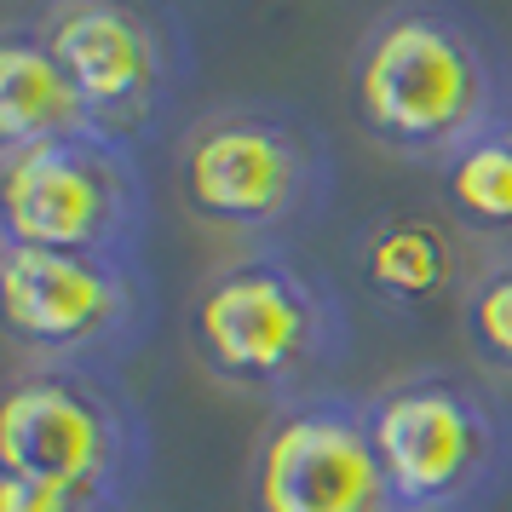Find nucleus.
Returning <instances> with one entry per match:
<instances>
[{"instance_id":"nucleus-1","label":"nucleus","mask_w":512,"mask_h":512,"mask_svg":"<svg viewBox=\"0 0 512 512\" xmlns=\"http://www.w3.org/2000/svg\"><path fill=\"white\" fill-rule=\"evenodd\" d=\"M351 116L386 150L438 167L512 121L507 47L472 6H386L351 47Z\"/></svg>"},{"instance_id":"nucleus-2","label":"nucleus","mask_w":512,"mask_h":512,"mask_svg":"<svg viewBox=\"0 0 512 512\" xmlns=\"http://www.w3.org/2000/svg\"><path fill=\"white\" fill-rule=\"evenodd\" d=\"M185 340L219 386L288 403L328 392V369L351 351V311L311 259L259 242L202 277L185 311Z\"/></svg>"},{"instance_id":"nucleus-3","label":"nucleus","mask_w":512,"mask_h":512,"mask_svg":"<svg viewBox=\"0 0 512 512\" xmlns=\"http://www.w3.org/2000/svg\"><path fill=\"white\" fill-rule=\"evenodd\" d=\"M179 196L202 225L242 231L248 248H294V236L328 213L334 150L294 104H225L185 127Z\"/></svg>"},{"instance_id":"nucleus-4","label":"nucleus","mask_w":512,"mask_h":512,"mask_svg":"<svg viewBox=\"0 0 512 512\" xmlns=\"http://www.w3.org/2000/svg\"><path fill=\"white\" fill-rule=\"evenodd\" d=\"M392 512H484L512 478V415L461 369H415L369 397Z\"/></svg>"},{"instance_id":"nucleus-5","label":"nucleus","mask_w":512,"mask_h":512,"mask_svg":"<svg viewBox=\"0 0 512 512\" xmlns=\"http://www.w3.org/2000/svg\"><path fill=\"white\" fill-rule=\"evenodd\" d=\"M0 472L127 501L150 472V420L116 369L18 363L0 397Z\"/></svg>"},{"instance_id":"nucleus-6","label":"nucleus","mask_w":512,"mask_h":512,"mask_svg":"<svg viewBox=\"0 0 512 512\" xmlns=\"http://www.w3.org/2000/svg\"><path fill=\"white\" fill-rule=\"evenodd\" d=\"M0 311L18 363L116 369L144 346L156 294L144 254H70L0 242Z\"/></svg>"},{"instance_id":"nucleus-7","label":"nucleus","mask_w":512,"mask_h":512,"mask_svg":"<svg viewBox=\"0 0 512 512\" xmlns=\"http://www.w3.org/2000/svg\"><path fill=\"white\" fill-rule=\"evenodd\" d=\"M150 225V185L133 144L98 127L0 150V242L139 254Z\"/></svg>"},{"instance_id":"nucleus-8","label":"nucleus","mask_w":512,"mask_h":512,"mask_svg":"<svg viewBox=\"0 0 512 512\" xmlns=\"http://www.w3.org/2000/svg\"><path fill=\"white\" fill-rule=\"evenodd\" d=\"M24 18L75 81L93 127L133 150L185 93L190 29L156 0H47Z\"/></svg>"},{"instance_id":"nucleus-9","label":"nucleus","mask_w":512,"mask_h":512,"mask_svg":"<svg viewBox=\"0 0 512 512\" xmlns=\"http://www.w3.org/2000/svg\"><path fill=\"white\" fill-rule=\"evenodd\" d=\"M248 512H392L369 397L328 386L271 403L248 455Z\"/></svg>"},{"instance_id":"nucleus-10","label":"nucleus","mask_w":512,"mask_h":512,"mask_svg":"<svg viewBox=\"0 0 512 512\" xmlns=\"http://www.w3.org/2000/svg\"><path fill=\"white\" fill-rule=\"evenodd\" d=\"M351 265L374 300L397 317H426L449 300H466L461 288V242L455 231L420 208H386L357 225Z\"/></svg>"},{"instance_id":"nucleus-11","label":"nucleus","mask_w":512,"mask_h":512,"mask_svg":"<svg viewBox=\"0 0 512 512\" xmlns=\"http://www.w3.org/2000/svg\"><path fill=\"white\" fill-rule=\"evenodd\" d=\"M81 127H93V116L64 64L52 58L29 18H6L0 24V150L64 139Z\"/></svg>"},{"instance_id":"nucleus-12","label":"nucleus","mask_w":512,"mask_h":512,"mask_svg":"<svg viewBox=\"0 0 512 512\" xmlns=\"http://www.w3.org/2000/svg\"><path fill=\"white\" fill-rule=\"evenodd\" d=\"M438 179L455 225L478 236H512V121L478 133L449 162H438Z\"/></svg>"},{"instance_id":"nucleus-13","label":"nucleus","mask_w":512,"mask_h":512,"mask_svg":"<svg viewBox=\"0 0 512 512\" xmlns=\"http://www.w3.org/2000/svg\"><path fill=\"white\" fill-rule=\"evenodd\" d=\"M461 323L472 351L495 363V369H512V259L501 265H484L478 277L466 282L461 300Z\"/></svg>"},{"instance_id":"nucleus-14","label":"nucleus","mask_w":512,"mask_h":512,"mask_svg":"<svg viewBox=\"0 0 512 512\" xmlns=\"http://www.w3.org/2000/svg\"><path fill=\"white\" fill-rule=\"evenodd\" d=\"M0 512H127V501L41 484V478H24V472H0Z\"/></svg>"}]
</instances>
